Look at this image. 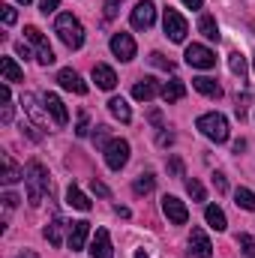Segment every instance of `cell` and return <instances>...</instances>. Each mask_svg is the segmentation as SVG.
I'll list each match as a JSON object with an SVG mask.
<instances>
[{
    "label": "cell",
    "mask_w": 255,
    "mask_h": 258,
    "mask_svg": "<svg viewBox=\"0 0 255 258\" xmlns=\"http://www.w3.org/2000/svg\"><path fill=\"white\" fill-rule=\"evenodd\" d=\"M24 183H27V201L33 204V207H39L42 204V195L48 189V171H45V165L42 162H27V168H24Z\"/></svg>",
    "instance_id": "obj_1"
},
{
    "label": "cell",
    "mask_w": 255,
    "mask_h": 258,
    "mask_svg": "<svg viewBox=\"0 0 255 258\" xmlns=\"http://www.w3.org/2000/svg\"><path fill=\"white\" fill-rule=\"evenodd\" d=\"M54 33H57V39L63 42L66 48H81V45H84V27H81V21H78L72 12H60V15H57Z\"/></svg>",
    "instance_id": "obj_2"
},
{
    "label": "cell",
    "mask_w": 255,
    "mask_h": 258,
    "mask_svg": "<svg viewBox=\"0 0 255 258\" xmlns=\"http://www.w3.org/2000/svg\"><path fill=\"white\" fill-rule=\"evenodd\" d=\"M195 126L201 129V135H204V138H210V141H216V144L228 141V120H225V114H219V111L201 114Z\"/></svg>",
    "instance_id": "obj_3"
},
{
    "label": "cell",
    "mask_w": 255,
    "mask_h": 258,
    "mask_svg": "<svg viewBox=\"0 0 255 258\" xmlns=\"http://www.w3.org/2000/svg\"><path fill=\"white\" fill-rule=\"evenodd\" d=\"M24 39L33 45V51H36L33 57H36V63H39V66H51V63H54V51H51V45H48V39L42 36V30H39V27H33V24H30V27H24Z\"/></svg>",
    "instance_id": "obj_4"
},
{
    "label": "cell",
    "mask_w": 255,
    "mask_h": 258,
    "mask_svg": "<svg viewBox=\"0 0 255 258\" xmlns=\"http://www.w3.org/2000/svg\"><path fill=\"white\" fill-rule=\"evenodd\" d=\"M126 162H129V141L126 138H111L105 144V165L111 171H120Z\"/></svg>",
    "instance_id": "obj_5"
},
{
    "label": "cell",
    "mask_w": 255,
    "mask_h": 258,
    "mask_svg": "<svg viewBox=\"0 0 255 258\" xmlns=\"http://www.w3.org/2000/svg\"><path fill=\"white\" fill-rule=\"evenodd\" d=\"M162 27H165V36H168L171 42H183L186 33H189L186 18H183L177 9H165V15H162Z\"/></svg>",
    "instance_id": "obj_6"
},
{
    "label": "cell",
    "mask_w": 255,
    "mask_h": 258,
    "mask_svg": "<svg viewBox=\"0 0 255 258\" xmlns=\"http://www.w3.org/2000/svg\"><path fill=\"white\" fill-rule=\"evenodd\" d=\"M186 63L192 66V69H213L216 66V54L207 48V45H198V42H192V45H186Z\"/></svg>",
    "instance_id": "obj_7"
},
{
    "label": "cell",
    "mask_w": 255,
    "mask_h": 258,
    "mask_svg": "<svg viewBox=\"0 0 255 258\" xmlns=\"http://www.w3.org/2000/svg\"><path fill=\"white\" fill-rule=\"evenodd\" d=\"M162 213H165V219L171 225H186L189 222V210H186V204L177 195H165L162 198Z\"/></svg>",
    "instance_id": "obj_8"
},
{
    "label": "cell",
    "mask_w": 255,
    "mask_h": 258,
    "mask_svg": "<svg viewBox=\"0 0 255 258\" xmlns=\"http://www.w3.org/2000/svg\"><path fill=\"white\" fill-rule=\"evenodd\" d=\"M132 27L135 30H147V27H153V21H156V6L150 3V0H141L135 9H132Z\"/></svg>",
    "instance_id": "obj_9"
},
{
    "label": "cell",
    "mask_w": 255,
    "mask_h": 258,
    "mask_svg": "<svg viewBox=\"0 0 255 258\" xmlns=\"http://www.w3.org/2000/svg\"><path fill=\"white\" fill-rule=\"evenodd\" d=\"M111 54L117 57V60H123V63H129L132 57H135V39L129 36V33H114L111 36Z\"/></svg>",
    "instance_id": "obj_10"
},
{
    "label": "cell",
    "mask_w": 255,
    "mask_h": 258,
    "mask_svg": "<svg viewBox=\"0 0 255 258\" xmlns=\"http://www.w3.org/2000/svg\"><path fill=\"white\" fill-rule=\"evenodd\" d=\"M21 105H24V111L33 117L36 126H48V108H45V102L39 105V96H36V93H24V96H21Z\"/></svg>",
    "instance_id": "obj_11"
},
{
    "label": "cell",
    "mask_w": 255,
    "mask_h": 258,
    "mask_svg": "<svg viewBox=\"0 0 255 258\" xmlns=\"http://www.w3.org/2000/svg\"><path fill=\"white\" fill-rule=\"evenodd\" d=\"M90 255L93 258H114V246H111V234L105 228H96L93 240H90Z\"/></svg>",
    "instance_id": "obj_12"
},
{
    "label": "cell",
    "mask_w": 255,
    "mask_h": 258,
    "mask_svg": "<svg viewBox=\"0 0 255 258\" xmlns=\"http://www.w3.org/2000/svg\"><path fill=\"white\" fill-rule=\"evenodd\" d=\"M0 165H3V174H0L3 186H12V183L24 180V168H21V165H18L9 153H0Z\"/></svg>",
    "instance_id": "obj_13"
},
{
    "label": "cell",
    "mask_w": 255,
    "mask_h": 258,
    "mask_svg": "<svg viewBox=\"0 0 255 258\" xmlns=\"http://www.w3.org/2000/svg\"><path fill=\"white\" fill-rule=\"evenodd\" d=\"M57 84H60L63 90H69V93H78V96H84V93H87V84H84V81H81V75H78L75 69H69V66L57 72Z\"/></svg>",
    "instance_id": "obj_14"
},
{
    "label": "cell",
    "mask_w": 255,
    "mask_h": 258,
    "mask_svg": "<svg viewBox=\"0 0 255 258\" xmlns=\"http://www.w3.org/2000/svg\"><path fill=\"white\" fill-rule=\"evenodd\" d=\"M189 252L195 258H210V255H213V243H210V237H207L201 228H192V234H189Z\"/></svg>",
    "instance_id": "obj_15"
},
{
    "label": "cell",
    "mask_w": 255,
    "mask_h": 258,
    "mask_svg": "<svg viewBox=\"0 0 255 258\" xmlns=\"http://www.w3.org/2000/svg\"><path fill=\"white\" fill-rule=\"evenodd\" d=\"M87 234H90V222H84V219L72 222V225H69V237H66L69 249H72V252L84 249V243H87Z\"/></svg>",
    "instance_id": "obj_16"
},
{
    "label": "cell",
    "mask_w": 255,
    "mask_h": 258,
    "mask_svg": "<svg viewBox=\"0 0 255 258\" xmlns=\"http://www.w3.org/2000/svg\"><path fill=\"white\" fill-rule=\"evenodd\" d=\"M42 102H45V108H48L51 120H54L57 126H66V120H69V111H66L63 99H60L57 93H45V96H42Z\"/></svg>",
    "instance_id": "obj_17"
},
{
    "label": "cell",
    "mask_w": 255,
    "mask_h": 258,
    "mask_svg": "<svg viewBox=\"0 0 255 258\" xmlns=\"http://www.w3.org/2000/svg\"><path fill=\"white\" fill-rule=\"evenodd\" d=\"M159 93H162V87H159L153 78H141V81L132 87V96H135L138 102H150V99H156Z\"/></svg>",
    "instance_id": "obj_18"
},
{
    "label": "cell",
    "mask_w": 255,
    "mask_h": 258,
    "mask_svg": "<svg viewBox=\"0 0 255 258\" xmlns=\"http://www.w3.org/2000/svg\"><path fill=\"white\" fill-rule=\"evenodd\" d=\"M93 81H96L102 90H114V87H117V75H114V69H111L108 63L93 66Z\"/></svg>",
    "instance_id": "obj_19"
},
{
    "label": "cell",
    "mask_w": 255,
    "mask_h": 258,
    "mask_svg": "<svg viewBox=\"0 0 255 258\" xmlns=\"http://www.w3.org/2000/svg\"><path fill=\"white\" fill-rule=\"evenodd\" d=\"M192 87H195L198 93L210 96V99H219V96H222V87L216 84V78H207V75H198V78H192Z\"/></svg>",
    "instance_id": "obj_20"
},
{
    "label": "cell",
    "mask_w": 255,
    "mask_h": 258,
    "mask_svg": "<svg viewBox=\"0 0 255 258\" xmlns=\"http://www.w3.org/2000/svg\"><path fill=\"white\" fill-rule=\"evenodd\" d=\"M165 102H180L183 96H186V84L183 81H177V78H171V81H165L162 84V93H159Z\"/></svg>",
    "instance_id": "obj_21"
},
{
    "label": "cell",
    "mask_w": 255,
    "mask_h": 258,
    "mask_svg": "<svg viewBox=\"0 0 255 258\" xmlns=\"http://www.w3.org/2000/svg\"><path fill=\"white\" fill-rule=\"evenodd\" d=\"M0 72H3V81H6V84L24 81V69L15 63V57H0Z\"/></svg>",
    "instance_id": "obj_22"
},
{
    "label": "cell",
    "mask_w": 255,
    "mask_h": 258,
    "mask_svg": "<svg viewBox=\"0 0 255 258\" xmlns=\"http://www.w3.org/2000/svg\"><path fill=\"white\" fill-rule=\"evenodd\" d=\"M204 219H207V225H210L213 231H225V228H228V219H225V213H222L216 204H207V207H204Z\"/></svg>",
    "instance_id": "obj_23"
},
{
    "label": "cell",
    "mask_w": 255,
    "mask_h": 258,
    "mask_svg": "<svg viewBox=\"0 0 255 258\" xmlns=\"http://www.w3.org/2000/svg\"><path fill=\"white\" fill-rule=\"evenodd\" d=\"M66 204H69V207H75V210H90V198L81 192L75 183H69V186H66Z\"/></svg>",
    "instance_id": "obj_24"
},
{
    "label": "cell",
    "mask_w": 255,
    "mask_h": 258,
    "mask_svg": "<svg viewBox=\"0 0 255 258\" xmlns=\"http://www.w3.org/2000/svg\"><path fill=\"white\" fill-rule=\"evenodd\" d=\"M63 219L60 216H54L48 225H45V240L51 243V246H63Z\"/></svg>",
    "instance_id": "obj_25"
},
{
    "label": "cell",
    "mask_w": 255,
    "mask_h": 258,
    "mask_svg": "<svg viewBox=\"0 0 255 258\" xmlns=\"http://www.w3.org/2000/svg\"><path fill=\"white\" fill-rule=\"evenodd\" d=\"M108 111L120 120V123H129L132 120V111H129V102L123 99V96H114L111 102H108Z\"/></svg>",
    "instance_id": "obj_26"
},
{
    "label": "cell",
    "mask_w": 255,
    "mask_h": 258,
    "mask_svg": "<svg viewBox=\"0 0 255 258\" xmlns=\"http://www.w3.org/2000/svg\"><path fill=\"white\" fill-rule=\"evenodd\" d=\"M198 30H201V36L210 39V42L219 39V27H216V18H213V15H201V18H198Z\"/></svg>",
    "instance_id": "obj_27"
},
{
    "label": "cell",
    "mask_w": 255,
    "mask_h": 258,
    "mask_svg": "<svg viewBox=\"0 0 255 258\" xmlns=\"http://www.w3.org/2000/svg\"><path fill=\"white\" fill-rule=\"evenodd\" d=\"M234 204H237V207H243V210H249V213H255V192L240 186V189L234 192Z\"/></svg>",
    "instance_id": "obj_28"
},
{
    "label": "cell",
    "mask_w": 255,
    "mask_h": 258,
    "mask_svg": "<svg viewBox=\"0 0 255 258\" xmlns=\"http://www.w3.org/2000/svg\"><path fill=\"white\" fill-rule=\"evenodd\" d=\"M153 186H156V177L147 171V174H138V180L132 183V189H135V195H147L153 192Z\"/></svg>",
    "instance_id": "obj_29"
},
{
    "label": "cell",
    "mask_w": 255,
    "mask_h": 258,
    "mask_svg": "<svg viewBox=\"0 0 255 258\" xmlns=\"http://www.w3.org/2000/svg\"><path fill=\"white\" fill-rule=\"evenodd\" d=\"M228 69H231V72L243 81V78H246V57H243L240 51H234V54L228 57Z\"/></svg>",
    "instance_id": "obj_30"
},
{
    "label": "cell",
    "mask_w": 255,
    "mask_h": 258,
    "mask_svg": "<svg viewBox=\"0 0 255 258\" xmlns=\"http://www.w3.org/2000/svg\"><path fill=\"white\" fill-rule=\"evenodd\" d=\"M186 192L192 195V201H204V186H201L195 177H189V180H186Z\"/></svg>",
    "instance_id": "obj_31"
},
{
    "label": "cell",
    "mask_w": 255,
    "mask_h": 258,
    "mask_svg": "<svg viewBox=\"0 0 255 258\" xmlns=\"http://www.w3.org/2000/svg\"><path fill=\"white\" fill-rule=\"evenodd\" d=\"M120 6H123V0H105V18L111 21V18H117V12H120Z\"/></svg>",
    "instance_id": "obj_32"
},
{
    "label": "cell",
    "mask_w": 255,
    "mask_h": 258,
    "mask_svg": "<svg viewBox=\"0 0 255 258\" xmlns=\"http://www.w3.org/2000/svg\"><path fill=\"white\" fill-rule=\"evenodd\" d=\"M150 63L159 66V69H165V72H171V69H174V63H171V60H165L159 51H153V54H150Z\"/></svg>",
    "instance_id": "obj_33"
},
{
    "label": "cell",
    "mask_w": 255,
    "mask_h": 258,
    "mask_svg": "<svg viewBox=\"0 0 255 258\" xmlns=\"http://www.w3.org/2000/svg\"><path fill=\"white\" fill-rule=\"evenodd\" d=\"M93 141L105 150V144H108V126H96L93 129Z\"/></svg>",
    "instance_id": "obj_34"
},
{
    "label": "cell",
    "mask_w": 255,
    "mask_h": 258,
    "mask_svg": "<svg viewBox=\"0 0 255 258\" xmlns=\"http://www.w3.org/2000/svg\"><path fill=\"white\" fill-rule=\"evenodd\" d=\"M0 9H3V24H6V27H12V24H15V18H18V12H15L12 6H0Z\"/></svg>",
    "instance_id": "obj_35"
},
{
    "label": "cell",
    "mask_w": 255,
    "mask_h": 258,
    "mask_svg": "<svg viewBox=\"0 0 255 258\" xmlns=\"http://www.w3.org/2000/svg\"><path fill=\"white\" fill-rule=\"evenodd\" d=\"M57 3L60 0H39V12L42 15H51V12H57Z\"/></svg>",
    "instance_id": "obj_36"
},
{
    "label": "cell",
    "mask_w": 255,
    "mask_h": 258,
    "mask_svg": "<svg viewBox=\"0 0 255 258\" xmlns=\"http://www.w3.org/2000/svg\"><path fill=\"white\" fill-rule=\"evenodd\" d=\"M213 186H216V192H228V180H225V174H213Z\"/></svg>",
    "instance_id": "obj_37"
},
{
    "label": "cell",
    "mask_w": 255,
    "mask_h": 258,
    "mask_svg": "<svg viewBox=\"0 0 255 258\" xmlns=\"http://www.w3.org/2000/svg\"><path fill=\"white\" fill-rule=\"evenodd\" d=\"M0 123H12V99L3 102V111H0Z\"/></svg>",
    "instance_id": "obj_38"
},
{
    "label": "cell",
    "mask_w": 255,
    "mask_h": 258,
    "mask_svg": "<svg viewBox=\"0 0 255 258\" xmlns=\"http://www.w3.org/2000/svg\"><path fill=\"white\" fill-rule=\"evenodd\" d=\"M75 135L84 138L87 135V114H78V126H75Z\"/></svg>",
    "instance_id": "obj_39"
},
{
    "label": "cell",
    "mask_w": 255,
    "mask_h": 258,
    "mask_svg": "<svg viewBox=\"0 0 255 258\" xmlns=\"http://www.w3.org/2000/svg\"><path fill=\"white\" fill-rule=\"evenodd\" d=\"M168 171H171V174H174V177H180V174H183V162H180V159H177V156H174V159H171V162H168Z\"/></svg>",
    "instance_id": "obj_40"
},
{
    "label": "cell",
    "mask_w": 255,
    "mask_h": 258,
    "mask_svg": "<svg viewBox=\"0 0 255 258\" xmlns=\"http://www.w3.org/2000/svg\"><path fill=\"white\" fill-rule=\"evenodd\" d=\"M237 243H240V246H243L246 252H252V246H255V240L249 237V234H240V237H237Z\"/></svg>",
    "instance_id": "obj_41"
},
{
    "label": "cell",
    "mask_w": 255,
    "mask_h": 258,
    "mask_svg": "<svg viewBox=\"0 0 255 258\" xmlns=\"http://www.w3.org/2000/svg\"><path fill=\"white\" fill-rule=\"evenodd\" d=\"M18 201H21V198H18L15 192H6V195H3V204H6V210H12V207H15Z\"/></svg>",
    "instance_id": "obj_42"
},
{
    "label": "cell",
    "mask_w": 255,
    "mask_h": 258,
    "mask_svg": "<svg viewBox=\"0 0 255 258\" xmlns=\"http://www.w3.org/2000/svg\"><path fill=\"white\" fill-rule=\"evenodd\" d=\"M90 186H93V192H96V195H102V198L108 195V186H105V183H99L96 177H93V183H90Z\"/></svg>",
    "instance_id": "obj_43"
},
{
    "label": "cell",
    "mask_w": 255,
    "mask_h": 258,
    "mask_svg": "<svg viewBox=\"0 0 255 258\" xmlns=\"http://www.w3.org/2000/svg\"><path fill=\"white\" fill-rule=\"evenodd\" d=\"M15 51H18V54H21V57H24V60H27V57H30V48H27V45H24V42H18V45H15Z\"/></svg>",
    "instance_id": "obj_44"
},
{
    "label": "cell",
    "mask_w": 255,
    "mask_h": 258,
    "mask_svg": "<svg viewBox=\"0 0 255 258\" xmlns=\"http://www.w3.org/2000/svg\"><path fill=\"white\" fill-rule=\"evenodd\" d=\"M183 6H186V9H201L204 0H183Z\"/></svg>",
    "instance_id": "obj_45"
},
{
    "label": "cell",
    "mask_w": 255,
    "mask_h": 258,
    "mask_svg": "<svg viewBox=\"0 0 255 258\" xmlns=\"http://www.w3.org/2000/svg\"><path fill=\"white\" fill-rule=\"evenodd\" d=\"M150 123H153V126H162V114H159V111H150Z\"/></svg>",
    "instance_id": "obj_46"
},
{
    "label": "cell",
    "mask_w": 255,
    "mask_h": 258,
    "mask_svg": "<svg viewBox=\"0 0 255 258\" xmlns=\"http://www.w3.org/2000/svg\"><path fill=\"white\" fill-rule=\"evenodd\" d=\"M171 141H174V135H171V132H162V135H159V144H171Z\"/></svg>",
    "instance_id": "obj_47"
},
{
    "label": "cell",
    "mask_w": 255,
    "mask_h": 258,
    "mask_svg": "<svg viewBox=\"0 0 255 258\" xmlns=\"http://www.w3.org/2000/svg\"><path fill=\"white\" fill-rule=\"evenodd\" d=\"M18 258H39V255H36V252H30V249H24V252H21Z\"/></svg>",
    "instance_id": "obj_48"
},
{
    "label": "cell",
    "mask_w": 255,
    "mask_h": 258,
    "mask_svg": "<svg viewBox=\"0 0 255 258\" xmlns=\"http://www.w3.org/2000/svg\"><path fill=\"white\" fill-rule=\"evenodd\" d=\"M18 3H24V6H27V3H30V0H18Z\"/></svg>",
    "instance_id": "obj_49"
},
{
    "label": "cell",
    "mask_w": 255,
    "mask_h": 258,
    "mask_svg": "<svg viewBox=\"0 0 255 258\" xmlns=\"http://www.w3.org/2000/svg\"><path fill=\"white\" fill-rule=\"evenodd\" d=\"M249 258H255V252H249Z\"/></svg>",
    "instance_id": "obj_50"
},
{
    "label": "cell",
    "mask_w": 255,
    "mask_h": 258,
    "mask_svg": "<svg viewBox=\"0 0 255 258\" xmlns=\"http://www.w3.org/2000/svg\"><path fill=\"white\" fill-rule=\"evenodd\" d=\"M252 66H255V60H252Z\"/></svg>",
    "instance_id": "obj_51"
}]
</instances>
